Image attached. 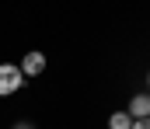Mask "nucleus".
I'll use <instances>...</instances> for the list:
<instances>
[{
    "label": "nucleus",
    "mask_w": 150,
    "mask_h": 129,
    "mask_svg": "<svg viewBox=\"0 0 150 129\" xmlns=\"http://www.w3.org/2000/svg\"><path fill=\"white\" fill-rule=\"evenodd\" d=\"M25 84V77H21V70L14 66V63H0V98H7V94H18Z\"/></svg>",
    "instance_id": "1"
},
{
    "label": "nucleus",
    "mask_w": 150,
    "mask_h": 129,
    "mask_svg": "<svg viewBox=\"0 0 150 129\" xmlns=\"http://www.w3.org/2000/svg\"><path fill=\"white\" fill-rule=\"evenodd\" d=\"M18 70H21V77H38V73H45V56H42L38 49H32V52L18 63Z\"/></svg>",
    "instance_id": "2"
},
{
    "label": "nucleus",
    "mask_w": 150,
    "mask_h": 129,
    "mask_svg": "<svg viewBox=\"0 0 150 129\" xmlns=\"http://www.w3.org/2000/svg\"><path fill=\"white\" fill-rule=\"evenodd\" d=\"M126 115H129V119H150V94H133Z\"/></svg>",
    "instance_id": "3"
},
{
    "label": "nucleus",
    "mask_w": 150,
    "mask_h": 129,
    "mask_svg": "<svg viewBox=\"0 0 150 129\" xmlns=\"http://www.w3.org/2000/svg\"><path fill=\"white\" fill-rule=\"evenodd\" d=\"M129 126H133V119L126 112H112L108 115V129H129Z\"/></svg>",
    "instance_id": "4"
},
{
    "label": "nucleus",
    "mask_w": 150,
    "mask_h": 129,
    "mask_svg": "<svg viewBox=\"0 0 150 129\" xmlns=\"http://www.w3.org/2000/svg\"><path fill=\"white\" fill-rule=\"evenodd\" d=\"M129 129H150V119H133V126Z\"/></svg>",
    "instance_id": "5"
},
{
    "label": "nucleus",
    "mask_w": 150,
    "mask_h": 129,
    "mask_svg": "<svg viewBox=\"0 0 150 129\" xmlns=\"http://www.w3.org/2000/svg\"><path fill=\"white\" fill-rule=\"evenodd\" d=\"M147 87H150V73H147Z\"/></svg>",
    "instance_id": "6"
}]
</instances>
